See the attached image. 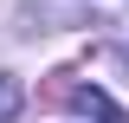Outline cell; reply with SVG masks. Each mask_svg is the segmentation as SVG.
I'll list each match as a JSON object with an SVG mask.
<instances>
[{
    "label": "cell",
    "instance_id": "1",
    "mask_svg": "<svg viewBox=\"0 0 129 123\" xmlns=\"http://www.w3.org/2000/svg\"><path fill=\"white\" fill-rule=\"evenodd\" d=\"M71 110H78V117H97V123H123L116 97H103L97 84H78V91H71Z\"/></svg>",
    "mask_w": 129,
    "mask_h": 123
},
{
    "label": "cell",
    "instance_id": "2",
    "mask_svg": "<svg viewBox=\"0 0 129 123\" xmlns=\"http://www.w3.org/2000/svg\"><path fill=\"white\" fill-rule=\"evenodd\" d=\"M19 104H26L19 78H13V71H0V123H13V117H19Z\"/></svg>",
    "mask_w": 129,
    "mask_h": 123
}]
</instances>
